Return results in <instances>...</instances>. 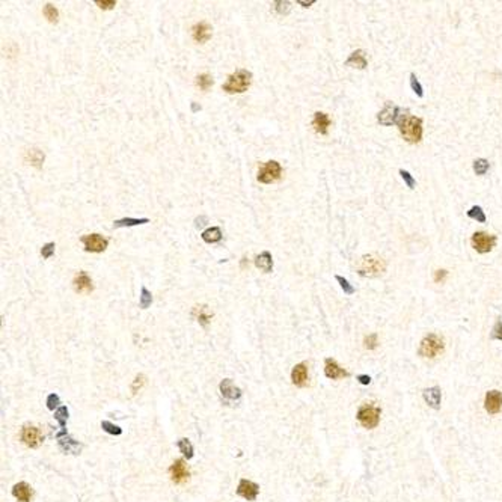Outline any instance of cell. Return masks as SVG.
<instances>
[{
	"mask_svg": "<svg viewBox=\"0 0 502 502\" xmlns=\"http://www.w3.org/2000/svg\"><path fill=\"white\" fill-rule=\"evenodd\" d=\"M58 406H59V397H58L56 394H50V395L47 397V407H48L50 410H55Z\"/></svg>",
	"mask_w": 502,
	"mask_h": 502,
	"instance_id": "obj_45",
	"label": "cell"
},
{
	"mask_svg": "<svg viewBox=\"0 0 502 502\" xmlns=\"http://www.w3.org/2000/svg\"><path fill=\"white\" fill-rule=\"evenodd\" d=\"M398 130L407 142L418 143L422 139V121L416 116L410 115H401L397 122Z\"/></svg>",
	"mask_w": 502,
	"mask_h": 502,
	"instance_id": "obj_1",
	"label": "cell"
},
{
	"mask_svg": "<svg viewBox=\"0 0 502 502\" xmlns=\"http://www.w3.org/2000/svg\"><path fill=\"white\" fill-rule=\"evenodd\" d=\"M21 441L29 448H38L44 442V436L37 427L26 425L21 430Z\"/></svg>",
	"mask_w": 502,
	"mask_h": 502,
	"instance_id": "obj_9",
	"label": "cell"
},
{
	"mask_svg": "<svg viewBox=\"0 0 502 502\" xmlns=\"http://www.w3.org/2000/svg\"><path fill=\"white\" fill-rule=\"evenodd\" d=\"M42 14H44V17H45V19H47L50 23H56L58 19H59V11H58V8H55L52 3H47V5L44 6Z\"/></svg>",
	"mask_w": 502,
	"mask_h": 502,
	"instance_id": "obj_30",
	"label": "cell"
},
{
	"mask_svg": "<svg viewBox=\"0 0 502 502\" xmlns=\"http://www.w3.org/2000/svg\"><path fill=\"white\" fill-rule=\"evenodd\" d=\"M490 338H492V340H499V341H502V320H501V319H499V320L496 321V324L493 326V330H492Z\"/></svg>",
	"mask_w": 502,
	"mask_h": 502,
	"instance_id": "obj_42",
	"label": "cell"
},
{
	"mask_svg": "<svg viewBox=\"0 0 502 502\" xmlns=\"http://www.w3.org/2000/svg\"><path fill=\"white\" fill-rule=\"evenodd\" d=\"M95 5L101 9H112L116 6V0H95Z\"/></svg>",
	"mask_w": 502,
	"mask_h": 502,
	"instance_id": "obj_44",
	"label": "cell"
},
{
	"mask_svg": "<svg viewBox=\"0 0 502 502\" xmlns=\"http://www.w3.org/2000/svg\"><path fill=\"white\" fill-rule=\"evenodd\" d=\"M290 5H291V3L287 2V0H285V2H283V0H278V2H275V9H276L278 14L283 15V14H288Z\"/></svg>",
	"mask_w": 502,
	"mask_h": 502,
	"instance_id": "obj_41",
	"label": "cell"
},
{
	"mask_svg": "<svg viewBox=\"0 0 502 502\" xmlns=\"http://www.w3.org/2000/svg\"><path fill=\"white\" fill-rule=\"evenodd\" d=\"M101 427H103L104 431H107L109 434H115V436H120V434L122 433V428H120L118 425H115V424H112L109 421H103Z\"/></svg>",
	"mask_w": 502,
	"mask_h": 502,
	"instance_id": "obj_37",
	"label": "cell"
},
{
	"mask_svg": "<svg viewBox=\"0 0 502 502\" xmlns=\"http://www.w3.org/2000/svg\"><path fill=\"white\" fill-rule=\"evenodd\" d=\"M400 109L395 106V104H392V103H388L386 106H384V109L379 113V116H377V121L382 124V125H392V124H395V122H398V120H400Z\"/></svg>",
	"mask_w": 502,
	"mask_h": 502,
	"instance_id": "obj_10",
	"label": "cell"
},
{
	"mask_svg": "<svg viewBox=\"0 0 502 502\" xmlns=\"http://www.w3.org/2000/svg\"><path fill=\"white\" fill-rule=\"evenodd\" d=\"M55 418H56V421L59 422L60 425V433H58L56 436L58 439L62 438V436H66V430H65V424H66V420H68V409H66L65 406H60L56 412H55Z\"/></svg>",
	"mask_w": 502,
	"mask_h": 502,
	"instance_id": "obj_27",
	"label": "cell"
},
{
	"mask_svg": "<svg viewBox=\"0 0 502 502\" xmlns=\"http://www.w3.org/2000/svg\"><path fill=\"white\" fill-rule=\"evenodd\" d=\"M484 409H486L490 415H496L502 409V392L501 391H489L484 398Z\"/></svg>",
	"mask_w": 502,
	"mask_h": 502,
	"instance_id": "obj_11",
	"label": "cell"
},
{
	"mask_svg": "<svg viewBox=\"0 0 502 502\" xmlns=\"http://www.w3.org/2000/svg\"><path fill=\"white\" fill-rule=\"evenodd\" d=\"M192 35H193V40L196 42L204 44V42H207L211 38V26L208 23H205V21L196 23L192 27Z\"/></svg>",
	"mask_w": 502,
	"mask_h": 502,
	"instance_id": "obj_16",
	"label": "cell"
},
{
	"mask_svg": "<svg viewBox=\"0 0 502 502\" xmlns=\"http://www.w3.org/2000/svg\"><path fill=\"white\" fill-rule=\"evenodd\" d=\"M59 448L63 451V453H68V454H79L80 453V449H81V445L71 439L68 434L66 436H62L59 438Z\"/></svg>",
	"mask_w": 502,
	"mask_h": 502,
	"instance_id": "obj_22",
	"label": "cell"
},
{
	"mask_svg": "<svg viewBox=\"0 0 502 502\" xmlns=\"http://www.w3.org/2000/svg\"><path fill=\"white\" fill-rule=\"evenodd\" d=\"M474 171L477 175H484L489 171V161L486 159H478L474 161Z\"/></svg>",
	"mask_w": 502,
	"mask_h": 502,
	"instance_id": "obj_35",
	"label": "cell"
},
{
	"mask_svg": "<svg viewBox=\"0 0 502 502\" xmlns=\"http://www.w3.org/2000/svg\"><path fill=\"white\" fill-rule=\"evenodd\" d=\"M151 303H153V296H151V293L148 291L146 287H142V288H141V300H139L141 308H142V309H146L148 306H151Z\"/></svg>",
	"mask_w": 502,
	"mask_h": 502,
	"instance_id": "obj_33",
	"label": "cell"
},
{
	"mask_svg": "<svg viewBox=\"0 0 502 502\" xmlns=\"http://www.w3.org/2000/svg\"><path fill=\"white\" fill-rule=\"evenodd\" d=\"M193 314H195V317H196V320L199 321V324H201V326H204V327L210 323L211 317H213V314L208 311L207 306H196L195 311H193Z\"/></svg>",
	"mask_w": 502,
	"mask_h": 502,
	"instance_id": "obj_28",
	"label": "cell"
},
{
	"mask_svg": "<svg viewBox=\"0 0 502 502\" xmlns=\"http://www.w3.org/2000/svg\"><path fill=\"white\" fill-rule=\"evenodd\" d=\"M358 380H359L361 384H370V383H371V377H370V376H366V374L358 376Z\"/></svg>",
	"mask_w": 502,
	"mask_h": 502,
	"instance_id": "obj_48",
	"label": "cell"
},
{
	"mask_svg": "<svg viewBox=\"0 0 502 502\" xmlns=\"http://www.w3.org/2000/svg\"><path fill=\"white\" fill-rule=\"evenodd\" d=\"M345 65L347 66H356V68L359 70H363L365 66L368 65V59H366V55L363 50H356V52H353L348 59L345 60Z\"/></svg>",
	"mask_w": 502,
	"mask_h": 502,
	"instance_id": "obj_23",
	"label": "cell"
},
{
	"mask_svg": "<svg viewBox=\"0 0 502 502\" xmlns=\"http://www.w3.org/2000/svg\"><path fill=\"white\" fill-rule=\"evenodd\" d=\"M255 265L264 273H270L273 270V258L269 250H264L255 258Z\"/></svg>",
	"mask_w": 502,
	"mask_h": 502,
	"instance_id": "obj_21",
	"label": "cell"
},
{
	"mask_svg": "<svg viewBox=\"0 0 502 502\" xmlns=\"http://www.w3.org/2000/svg\"><path fill=\"white\" fill-rule=\"evenodd\" d=\"M12 495L19 499L20 502H30V498H32V490H30V486L27 482L21 481L19 484H15L14 489H12Z\"/></svg>",
	"mask_w": 502,
	"mask_h": 502,
	"instance_id": "obj_24",
	"label": "cell"
},
{
	"mask_svg": "<svg viewBox=\"0 0 502 502\" xmlns=\"http://www.w3.org/2000/svg\"><path fill=\"white\" fill-rule=\"evenodd\" d=\"M143 383H145V377H143L142 374H139V376L135 379V382H133V386H131V391H133V394H136V392H138V389H141V388L143 386Z\"/></svg>",
	"mask_w": 502,
	"mask_h": 502,
	"instance_id": "obj_46",
	"label": "cell"
},
{
	"mask_svg": "<svg viewBox=\"0 0 502 502\" xmlns=\"http://www.w3.org/2000/svg\"><path fill=\"white\" fill-rule=\"evenodd\" d=\"M44 159H45L44 153L41 151V149H38V148H30V149H27L26 154H24V160L29 164L35 166V167H41L42 163H44Z\"/></svg>",
	"mask_w": 502,
	"mask_h": 502,
	"instance_id": "obj_25",
	"label": "cell"
},
{
	"mask_svg": "<svg viewBox=\"0 0 502 502\" xmlns=\"http://www.w3.org/2000/svg\"><path fill=\"white\" fill-rule=\"evenodd\" d=\"M149 219L146 217H142V219H133V217H124V219L115 221L113 222V228H122V226H136V225H143L148 223Z\"/></svg>",
	"mask_w": 502,
	"mask_h": 502,
	"instance_id": "obj_29",
	"label": "cell"
},
{
	"mask_svg": "<svg viewBox=\"0 0 502 502\" xmlns=\"http://www.w3.org/2000/svg\"><path fill=\"white\" fill-rule=\"evenodd\" d=\"M258 492H260V487H258V484L252 482V481H249V480H241L239 482V489H237V493L247 499V501H255L257 496H258Z\"/></svg>",
	"mask_w": 502,
	"mask_h": 502,
	"instance_id": "obj_14",
	"label": "cell"
},
{
	"mask_svg": "<svg viewBox=\"0 0 502 502\" xmlns=\"http://www.w3.org/2000/svg\"><path fill=\"white\" fill-rule=\"evenodd\" d=\"M250 80H252V73L247 70H239L228 77L223 91L228 94H243L250 86Z\"/></svg>",
	"mask_w": 502,
	"mask_h": 502,
	"instance_id": "obj_2",
	"label": "cell"
},
{
	"mask_svg": "<svg viewBox=\"0 0 502 502\" xmlns=\"http://www.w3.org/2000/svg\"><path fill=\"white\" fill-rule=\"evenodd\" d=\"M363 344H365V348H368V350H374V348L377 347V344H379L377 333H371V335H368V337H365Z\"/></svg>",
	"mask_w": 502,
	"mask_h": 502,
	"instance_id": "obj_38",
	"label": "cell"
},
{
	"mask_svg": "<svg viewBox=\"0 0 502 502\" xmlns=\"http://www.w3.org/2000/svg\"><path fill=\"white\" fill-rule=\"evenodd\" d=\"M335 279H337L338 282H340V285H341V288L344 290V293L345 294H355V287L353 285H350V283H348V281L345 279V278H342V276H340V275H337V276H335Z\"/></svg>",
	"mask_w": 502,
	"mask_h": 502,
	"instance_id": "obj_36",
	"label": "cell"
},
{
	"mask_svg": "<svg viewBox=\"0 0 502 502\" xmlns=\"http://www.w3.org/2000/svg\"><path fill=\"white\" fill-rule=\"evenodd\" d=\"M74 290L77 293H91L94 285H92V279L89 278V275L86 272H79L74 276Z\"/></svg>",
	"mask_w": 502,
	"mask_h": 502,
	"instance_id": "obj_18",
	"label": "cell"
},
{
	"mask_svg": "<svg viewBox=\"0 0 502 502\" xmlns=\"http://www.w3.org/2000/svg\"><path fill=\"white\" fill-rule=\"evenodd\" d=\"M282 175V166L276 160L265 161L258 171V181L262 184H272L278 181Z\"/></svg>",
	"mask_w": 502,
	"mask_h": 502,
	"instance_id": "obj_6",
	"label": "cell"
},
{
	"mask_svg": "<svg viewBox=\"0 0 502 502\" xmlns=\"http://www.w3.org/2000/svg\"><path fill=\"white\" fill-rule=\"evenodd\" d=\"M386 269L384 261L377 255H365L361 260L359 275L361 276H379Z\"/></svg>",
	"mask_w": 502,
	"mask_h": 502,
	"instance_id": "obj_4",
	"label": "cell"
},
{
	"mask_svg": "<svg viewBox=\"0 0 502 502\" xmlns=\"http://www.w3.org/2000/svg\"><path fill=\"white\" fill-rule=\"evenodd\" d=\"M55 243L53 241H50V243H45L44 246H42V249H41V255H42V258L44 260H48L50 257H52L53 254H55Z\"/></svg>",
	"mask_w": 502,
	"mask_h": 502,
	"instance_id": "obj_40",
	"label": "cell"
},
{
	"mask_svg": "<svg viewBox=\"0 0 502 502\" xmlns=\"http://www.w3.org/2000/svg\"><path fill=\"white\" fill-rule=\"evenodd\" d=\"M169 474H171L172 481L177 484H182L189 480V469H187L186 463H184V460H181V459H178L172 463Z\"/></svg>",
	"mask_w": 502,
	"mask_h": 502,
	"instance_id": "obj_12",
	"label": "cell"
},
{
	"mask_svg": "<svg viewBox=\"0 0 502 502\" xmlns=\"http://www.w3.org/2000/svg\"><path fill=\"white\" fill-rule=\"evenodd\" d=\"M380 407L377 406H373V404H363L359 407L358 410V421L361 422L362 427L368 428V430H371V428H376L380 422Z\"/></svg>",
	"mask_w": 502,
	"mask_h": 502,
	"instance_id": "obj_5",
	"label": "cell"
},
{
	"mask_svg": "<svg viewBox=\"0 0 502 502\" xmlns=\"http://www.w3.org/2000/svg\"><path fill=\"white\" fill-rule=\"evenodd\" d=\"M467 217H471V219L481 222V223L486 222V214H484V211L480 205H474L469 211H467Z\"/></svg>",
	"mask_w": 502,
	"mask_h": 502,
	"instance_id": "obj_32",
	"label": "cell"
},
{
	"mask_svg": "<svg viewBox=\"0 0 502 502\" xmlns=\"http://www.w3.org/2000/svg\"><path fill=\"white\" fill-rule=\"evenodd\" d=\"M410 86H412V89L415 91V94H416L418 97H422V95H424V89H422V86H421V83L418 81V79H416L415 74H410Z\"/></svg>",
	"mask_w": 502,
	"mask_h": 502,
	"instance_id": "obj_39",
	"label": "cell"
},
{
	"mask_svg": "<svg viewBox=\"0 0 502 502\" xmlns=\"http://www.w3.org/2000/svg\"><path fill=\"white\" fill-rule=\"evenodd\" d=\"M81 243H83V246H85V250H88V252L100 254V252H104L106 250L109 240L104 239L103 236H100V234H88V236L81 237Z\"/></svg>",
	"mask_w": 502,
	"mask_h": 502,
	"instance_id": "obj_8",
	"label": "cell"
},
{
	"mask_svg": "<svg viewBox=\"0 0 502 502\" xmlns=\"http://www.w3.org/2000/svg\"><path fill=\"white\" fill-rule=\"evenodd\" d=\"M312 127L317 133H320V135H327L329 127H330L329 115L324 112H315L314 120H312Z\"/></svg>",
	"mask_w": 502,
	"mask_h": 502,
	"instance_id": "obj_19",
	"label": "cell"
},
{
	"mask_svg": "<svg viewBox=\"0 0 502 502\" xmlns=\"http://www.w3.org/2000/svg\"><path fill=\"white\" fill-rule=\"evenodd\" d=\"M324 374L327 379H332V380H337V379H344V377H348L350 373L345 371L344 368H341L338 365L337 361H333L330 358H327L324 361Z\"/></svg>",
	"mask_w": 502,
	"mask_h": 502,
	"instance_id": "obj_13",
	"label": "cell"
},
{
	"mask_svg": "<svg viewBox=\"0 0 502 502\" xmlns=\"http://www.w3.org/2000/svg\"><path fill=\"white\" fill-rule=\"evenodd\" d=\"M201 237H202V240H204L205 243H210V244H213V243H219V241L222 240V231H221L219 226H211V228L205 229Z\"/></svg>",
	"mask_w": 502,
	"mask_h": 502,
	"instance_id": "obj_26",
	"label": "cell"
},
{
	"mask_svg": "<svg viewBox=\"0 0 502 502\" xmlns=\"http://www.w3.org/2000/svg\"><path fill=\"white\" fill-rule=\"evenodd\" d=\"M443 340L441 337H438L436 333H430L427 335V337L421 341V345H420V350H418V353H420V356L422 358H436L438 355H441L442 351H443Z\"/></svg>",
	"mask_w": 502,
	"mask_h": 502,
	"instance_id": "obj_3",
	"label": "cell"
},
{
	"mask_svg": "<svg viewBox=\"0 0 502 502\" xmlns=\"http://www.w3.org/2000/svg\"><path fill=\"white\" fill-rule=\"evenodd\" d=\"M196 85H198L201 89H202V91H207V89H210V88L213 86V79H211V76L207 74V73L199 74V76L196 77Z\"/></svg>",
	"mask_w": 502,
	"mask_h": 502,
	"instance_id": "obj_31",
	"label": "cell"
},
{
	"mask_svg": "<svg viewBox=\"0 0 502 502\" xmlns=\"http://www.w3.org/2000/svg\"><path fill=\"white\" fill-rule=\"evenodd\" d=\"M291 380L296 386L305 388L308 384V366L306 363H297L291 371Z\"/></svg>",
	"mask_w": 502,
	"mask_h": 502,
	"instance_id": "obj_17",
	"label": "cell"
},
{
	"mask_svg": "<svg viewBox=\"0 0 502 502\" xmlns=\"http://www.w3.org/2000/svg\"><path fill=\"white\" fill-rule=\"evenodd\" d=\"M446 275H448V272L446 270H436V272H434V282H443L445 281V278H446Z\"/></svg>",
	"mask_w": 502,
	"mask_h": 502,
	"instance_id": "obj_47",
	"label": "cell"
},
{
	"mask_svg": "<svg viewBox=\"0 0 502 502\" xmlns=\"http://www.w3.org/2000/svg\"><path fill=\"white\" fill-rule=\"evenodd\" d=\"M178 449L184 454V457L192 459L193 457V446L187 439H180L178 441Z\"/></svg>",
	"mask_w": 502,
	"mask_h": 502,
	"instance_id": "obj_34",
	"label": "cell"
},
{
	"mask_svg": "<svg viewBox=\"0 0 502 502\" xmlns=\"http://www.w3.org/2000/svg\"><path fill=\"white\" fill-rule=\"evenodd\" d=\"M400 175H401V178H403V180L406 181V184H407V187H409V189H413V187H415L416 181H415V178H413L407 171H403V169H401V171H400Z\"/></svg>",
	"mask_w": 502,
	"mask_h": 502,
	"instance_id": "obj_43",
	"label": "cell"
},
{
	"mask_svg": "<svg viewBox=\"0 0 502 502\" xmlns=\"http://www.w3.org/2000/svg\"><path fill=\"white\" fill-rule=\"evenodd\" d=\"M471 241H472V246H474V249L477 250V252L487 254V252H490V250L496 244V236H492V234H487V232H484V231H478V232H475L474 236H472Z\"/></svg>",
	"mask_w": 502,
	"mask_h": 502,
	"instance_id": "obj_7",
	"label": "cell"
},
{
	"mask_svg": "<svg viewBox=\"0 0 502 502\" xmlns=\"http://www.w3.org/2000/svg\"><path fill=\"white\" fill-rule=\"evenodd\" d=\"M221 392H222L223 398H226L229 401H237L241 397V389L237 388V386H234V383H232L231 379H225L221 383Z\"/></svg>",
	"mask_w": 502,
	"mask_h": 502,
	"instance_id": "obj_20",
	"label": "cell"
},
{
	"mask_svg": "<svg viewBox=\"0 0 502 502\" xmlns=\"http://www.w3.org/2000/svg\"><path fill=\"white\" fill-rule=\"evenodd\" d=\"M422 398H424V401H425V403H427L431 409H434V410H439V409H441L442 392H441V388H439V386H433V388L424 389Z\"/></svg>",
	"mask_w": 502,
	"mask_h": 502,
	"instance_id": "obj_15",
	"label": "cell"
}]
</instances>
